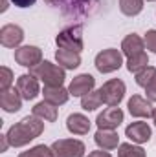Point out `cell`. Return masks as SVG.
<instances>
[{"mask_svg": "<svg viewBox=\"0 0 156 157\" xmlns=\"http://www.w3.org/2000/svg\"><path fill=\"white\" fill-rule=\"evenodd\" d=\"M44 2H46V4H50V6H53V4H59L61 0H44Z\"/></svg>", "mask_w": 156, "mask_h": 157, "instance_id": "cell-34", "label": "cell"}, {"mask_svg": "<svg viewBox=\"0 0 156 157\" xmlns=\"http://www.w3.org/2000/svg\"><path fill=\"white\" fill-rule=\"evenodd\" d=\"M30 73L35 75V77L42 80L46 86H63L66 73H64V68L50 62V60H42L40 64L30 68Z\"/></svg>", "mask_w": 156, "mask_h": 157, "instance_id": "cell-2", "label": "cell"}, {"mask_svg": "<svg viewBox=\"0 0 156 157\" xmlns=\"http://www.w3.org/2000/svg\"><path fill=\"white\" fill-rule=\"evenodd\" d=\"M88 157H112L107 150H96V152H90Z\"/></svg>", "mask_w": 156, "mask_h": 157, "instance_id": "cell-32", "label": "cell"}, {"mask_svg": "<svg viewBox=\"0 0 156 157\" xmlns=\"http://www.w3.org/2000/svg\"><path fill=\"white\" fill-rule=\"evenodd\" d=\"M42 132H44V122H42V119L35 117V115L31 113V115L24 117L22 121H18L17 124H13V126L7 130L6 137H7V141H9V146L20 148V146L30 144V141L37 139Z\"/></svg>", "mask_w": 156, "mask_h": 157, "instance_id": "cell-1", "label": "cell"}, {"mask_svg": "<svg viewBox=\"0 0 156 157\" xmlns=\"http://www.w3.org/2000/svg\"><path fill=\"white\" fill-rule=\"evenodd\" d=\"M11 82H13V71L7 66H2L0 68V91L9 90L11 88Z\"/></svg>", "mask_w": 156, "mask_h": 157, "instance_id": "cell-28", "label": "cell"}, {"mask_svg": "<svg viewBox=\"0 0 156 157\" xmlns=\"http://www.w3.org/2000/svg\"><path fill=\"white\" fill-rule=\"evenodd\" d=\"M117 157H147V154L142 146H136L130 143H121L117 146Z\"/></svg>", "mask_w": 156, "mask_h": 157, "instance_id": "cell-25", "label": "cell"}, {"mask_svg": "<svg viewBox=\"0 0 156 157\" xmlns=\"http://www.w3.org/2000/svg\"><path fill=\"white\" fill-rule=\"evenodd\" d=\"M143 49H145V42H143V39L140 35H136V33L127 35L123 39V42H121V53L127 59L129 57H134L138 53H143Z\"/></svg>", "mask_w": 156, "mask_h": 157, "instance_id": "cell-17", "label": "cell"}, {"mask_svg": "<svg viewBox=\"0 0 156 157\" xmlns=\"http://www.w3.org/2000/svg\"><path fill=\"white\" fill-rule=\"evenodd\" d=\"M22 95L17 88H9L0 91V108L7 113H15L22 108Z\"/></svg>", "mask_w": 156, "mask_h": 157, "instance_id": "cell-14", "label": "cell"}, {"mask_svg": "<svg viewBox=\"0 0 156 157\" xmlns=\"http://www.w3.org/2000/svg\"><path fill=\"white\" fill-rule=\"evenodd\" d=\"M96 68L99 73H112L117 71L123 64V53L117 51L114 48H109V49H103L96 55Z\"/></svg>", "mask_w": 156, "mask_h": 157, "instance_id": "cell-3", "label": "cell"}, {"mask_svg": "<svg viewBox=\"0 0 156 157\" xmlns=\"http://www.w3.org/2000/svg\"><path fill=\"white\" fill-rule=\"evenodd\" d=\"M6 9H7V0H2V7H0V11L4 13Z\"/></svg>", "mask_w": 156, "mask_h": 157, "instance_id": "cell-33", "label": "cell"}, {"mask_svg": "<svg viewBox=\"0 0 156 157\" xmlns=\"http://www.w3.org/2000/svg\"><path fill=\"white\" fill-rule=\"evenodd\" d=\"M24 40V31L17 24H6L0 29V44L4 48H18Z\"/></svg>", "mask_w": 156, "mask_h": 157, "instance_id": "cell-9", "label": "cell"}, {"mask_svg": "<svg viewBox=\"0 0 156 157\" xmlns=\"http://www.w3.org/2000/svg\"><path fill=\"white\" fill-rule=\"evenodd\" d=\"M119 9L127 17H136L143 9V0H119Z\"/></svg>", "mask_w": 156, "mask_h": 157, "instance_id": "cell-24", "label": "cell"}, {"mask_svg": "<svg viewBox=\"0 0 156 157\" xmlns=\"http://www.w3.org/2000/svg\"><path fill=\"white\" fill-rule=\"evenodd\" d=\"M125 113L121 112V108H107L103 113H99L96 119V124L99 130H116L117 126L123 122Z\"/></svg>", "mask_w": 156, "mask_h": 157, "instance_id": "cell-10", "label": "cell"}, {"mask_svg": "<svg viewBox=\"0 0 156 157\" xmlns=\"http://www.w3.org/2000/svg\"><path fill=\"white\" fill-rule=\"evenodd\" d=\"M55 157H83L84 144L77 139H59L51 144Z\"/></svg>", "mask_w": 156, "mask_h": 157, "instance_id": "cell-6", "label": "cell"}, {"mask_svg": "<svg viewBox=\"0 0 156 157\" xmlns=\"http://www.w3.org/2000/svg\"><path fill=\"white\" fill-rule=\"evenodd\" d=\"M94 141L101 150H107V152L119 146V137L114 130H97V133L94 135Z\"/></svg>", "mask_w": 156, "mask_h": 157, "instance_id": "cell-19", "label": "cell"}, {"mask_svg": "<svg viewBox=\"0 0 156 157\" xmlns=\"http://www.w3.org/2000/svg\"><path fill=\"white\" fill-rule=\"evenodd\" d=\"M17 7H30V6H33L37 0H11Z\"/></svg>", "mask_w": 156, "mask_h": 157, "instance_id": "cell-31", "label": "cell"}, {"mask_svg": "<svg viewBox=\"0 0 156 157\" xmlns=\"http://www.w3.org/2000/svg\"><path fill=\"white\" fill-rule=\"evenodd\" d=\"M145 95L151 102H156V75L153 77V80L145 86Z\"/></svg>", "mask_w": 156, "mask_h": 157, "instance_id": "cell-30", "label": "cell"}, {"mask_svg": "<svg viewBox=\"0 0 156 157\" xmlns=\"http://www.w3.org/2000/svg\"><path fill=\"white\" fill-rule=\"evenodd\" d=\"M153 121H154V124H156V108H153Z\"/></svg>", "mask_w": 156, "mask_h": 157, "instance_id": "cell-35", "label": "cell"}, {"mask_svg": "<svg viewBox=\"0 0 156 157\" xmlns=\"http://www.w3.org/2000/svg\"><path fill=\"white\" fill-rule=\"evenodd\" d=\"M101 104H103L101 90H97V91H90V93H86L84 97H81V108L86 110V112H94V110H97Z\"/></svg>", "mask_w": 156, "mask_h": 157, "instance_id": "cell-22", "label": "cell"}, {"mask_svg": "<svg viewBox=\"0 0 156 157\" xmlns=\"http://www.w3.org/2000/svg\"><path fill=\"white\" fill-rule=\"evenodd\" d=\"M143 42H145V48H147L149 51L156 53V29H149V31L145 33Z\"/></svg>", "mask_w": 156, "mask_h": 157, "instance_id": "cell-29", "label": "cell"}, {"mask_svg": "<svg viewBox=\"0 0 156 157\" xmlns=\"http://www.w3.org/2000/svg\"><path fill=\"white\" fill-rule=\"evenodd\" d=\"M42 95H44V101L53 106H61L70 99V91L63 86H44Z\"/></svg>", "mask_w": 156, "mask_h": 157, "instance_id": "cell-16", "label": "cell"}, {"mask_svg": "<svg viewBox=\"0 0 156 157\" xmlns=\"http://www.w3.org/2000/svg\"><path fill=\"white\" fill-rule=\"evenodd\" d=\"M55 42L59 48L63 49H72V51H77L81 53L83 51V28L81 26H70L66 29H63L57 37H55Z\"/></svg>", "mask_w": 156, "mask_h": 157, "instance_id": "cell-4", "label": "cell"}, {"mask_svg": "<svg viewBox=\"0 0 156 157\" xmlns=\"http://www.w3.org/2000/svg\"><path fill=\"white\" fill-rule=\"evenodd\" d=\"M63 4V13L70 17H79V15H88L90 6L94 0H61Z\"/></svg>", "mask_w": 156, "mask_h": 157, "instance_id": "cell-18", "label": "cell"}, {"mask_svg": "<svg viewBox=\"0 0 156 157\" xmlns=\"http://www.w3.org/2000/svg\"><path fill=\"white\" fill-rule=\"evenodd\" d=\"M94 86H96V78L88 73H81L77 77L72 78L70 86H68V91L72 97H84L86 93L94 91Z\"/></svg>", "mask_w": 156, "mask_h": 157, "instance_id": "cell-13", "label": "cell"}, {"mask_svg": "<svg viewBox=\"0 0 156 157\" xmlns=\"http://www.w3.org/2000/svg\"><path fill=\"white\" fill-rule=\"evenodd\" d=\"M15 60L24 68H33L42 62V51L37 46H20L15 49Z\"/></svg>", "mask_w": 156, "mask_h": 157, "instance_id": "cell-7", "label": "cell"}, {"mask_svg": "<svg viewBox=\"0 0 156 157\" xmlns=\"http://www.w3.org/2000/svg\"><path fill=\"white\" fill-rule=\"evenodd\" d=\"M125 82L121 78H110L101 86V95H103V102L110 108L119 106V102L125 97Z\"/></svg>", "mask_w": 156, "mask_h": 157, "instance_id": "cell-5", "label": "cell"}, {"mask_svg": "<svg viewBox=\"0 0 156 157\" xmlns=\"http://www.w3.org/2000/svg\"><path fill=\"white\" fill-rule=\"evenodd\" d=\"M18 157H55V154L51 148H48L44 144H37V146L30 148L28 152H22Z\"/></svg>", "mask_w": 156, "mask_h": 157, "instance_id": "cell-26", "label": "cell"}, {"mask_svg": "<svg viewBox=\"0 0 156 157\" xmlns=\"http://www.w3.org/2000/svg\"><path fill=\"white\" fill-rule=\"evenodd\" d=\"M147 66H149V57H147L145 51L143 53H138L134 57H129V60H127V70L130 73H138V71H142Z\"/></svg>", "mask_w": 156, "mask_h": 157, "instance_id": "cell-23", "label": "cell"}, {"mask_svg": "<svg viewBox=\"0 0 156 157\" xmlns=\"http://www.w3.org/2000/svg\"><path fill=\"white\" fill-rule=\"evenodd\" d=\"M55 60L61 68L64 70H76L81 66V53L77 51H72V49H63L59 48L55 51Z\"/></svg>", "mask_w": 156, "mask_h": 157, "instance_id": "cell-15", "label": "cell"}, {"mask_svg": "<svg viewBox=\"0 0 156 157\" xmlns=\"http://www.w3.org/2000/svg\"><path fill=\"white\" fill-rule=\"evenodd\" d=\"M31 113H33L35 117L42 119V121H48V122L57 121V108H55L53 104L46 102V101H42V102H39V104H35L33 110H31Z\"/></svg>", "mask_w": 156, "mask_h": 157, "instance_id": "cell-21", "label": "cell"}, {"mask_svg": "<svg viewBox=\"0 0 156 157\" xmlns=\"http://www.w3.org/2000/svg\"><path fill=\"white\" fill-rule=\"evenodd\" d=\"M147 2H154V0H147Z\"/></svg>", "mask_w": 156, "mask_h": 157, "instance_id": "cell-36", "label": "cell"}, {"mask_svg": "<svg viewBox=\"0 0 156 157\" xmlns=\"http://www.w3.org/2000/svg\"><path fill=\"white\" fill-rule=\"evenodd\" d=\"M151 126L143 121H136V122H130L127 128H125V135L136 143V144H143V143H149L151 141Z\"/></svg>", "mask_w": 156, "mask_h": 157, "instance_id": "cell-11", "label": "cell"}, {"mask_svg": "<svg viewBox=\"0 0 156 157\" xmlns=\"http://www.w3.org/2000/svg\"><path fill=\"white\" fill-rule=\"evenodd\" d=\"M154 75H156V68L147 66V68H143L142 71H138V73H136V84H138V86H142V88H145V86L153 80Z\"/></svg>", "mask_w": 156, "mask_h": 157, "instance_id": "cell-27", "label": "cell"}, {"mask_svg": "<svg viewBox=\"0 0 156 157\" xmlns=\"http://www.w3.org/2000/svg\"><path fill=\"white\" fill-rule=\"evenodd\" d=\"M66 128L74 135H86L90 132V121L83 113H72L66 119Z\"/></svg>", "mask_w": 156, "mask_h": 157, "instance_id": "cell-20", "label": "cell"}, {"mask_svg": "<svg viewBox=\"0 0 156 157\" xmlns=\"http://www.w3.org/2000/svg\"><path fill=\"white\" fill-rule=\"evenodd\" d=\"M127 108H129V113L132 117L138 119H149L153 117V106H151V101L142 97V95H132L127 102Z\"/></svg>", "mask_w": 156, "mask_h": 157, "instance_id": "cell-12", "label": "cell"}, {"mask_svg": "<svg viewBox=\"0 0 156 157\" xmlns=\"http://www.w3.org/2000/svg\"><path fill=\"white\" fill-rule=\"evenodd\" d=\"M17 90L20 91L24 101H33L37 95L40 93L39 88V78L31 73H24L17 78Z\"/></svg>", "mask_w": 156, "mask_h": 157, "instance_id": "cell-8", "label": "cell"}]
</instances>
